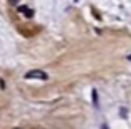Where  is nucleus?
<instances>
[{"label":"nucleus","instance_id":"20e7f679","mask_svg":"<svg viewBox=\"0 0 131 129\" xmlns=\"http://www.w3.org/2000/svg\"><path fill=\"white\" fill-rule=\"evenodd\" d=\"M101 129H108V126H106V124H103V127H101Z\"/></svg>","mask_w":131,"mask_h":129},{"label":"nucleus","instance_id":"7ed1b4c3","mask_svg":"<svg viewBox=\"0 0 131 129\" xmlns=\"http://www.w3.org/2000/svg\"><path fill=\"white\" fill-rule=\"evenodd\" d=\"M93 101H94V106L97 107V91H93Z\"/></svg>","mask_w":131,"mask_h":129},{"label":"nucleus","instance_id":"39448f33","mask_svg":"<svg viewBox=\"0 0 131 129\" xmlns=\"http://www.w3.org/2000/svg\"><path fill=\"white\" fill-rule=\"evenodd\" d=\"M128 59H129V61H131V55H129V57H128Z\"/></svg>","mask_w":131,"mask_h":129},{"label":"nucleus","instance_id":"f03ea898","mask_svg":"<svg viewBox=\"0 0 131 129\" xmlns=\"http://www.w3.org/2000/svg\"><path fill=\"white\" fill-rule=\"evenodd\" d=\"M19 10L22 12V14H24L25 17H32V15H34V12H32V8L25 7V5H20V7H19Z\"/></svg>","mask_w":131,"mask_h":129},{"label":"nucleus","instance_id":"f257e3e1","mask_svg":"<svg viewBox=\"0 0 131 129\" xmlns=\"http://www.w3.org/2000/svg\"><path fill=\"white\" fill-rule=\"evenodd\" d=\"M47 74L44 72V71H37V69H34V71H29L27 74H25V79H39V80H47Z\"/></svg>","mask_w":131,"mask_h":129}]
</instances>
